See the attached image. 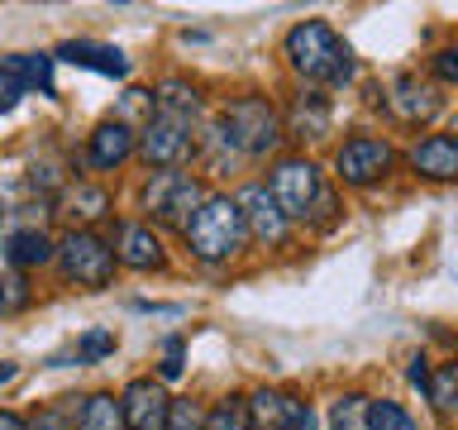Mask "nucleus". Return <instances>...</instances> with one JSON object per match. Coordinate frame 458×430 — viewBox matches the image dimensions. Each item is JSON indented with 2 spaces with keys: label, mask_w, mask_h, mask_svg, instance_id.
I'll use <instances>...</instances> for the list:
<instances>
[{
  "label": "nucleus",
  "mask_w": 458,
  "mask_h": 430,
  "mask_svg": "<svg viewBox=\"0 0 458 430\" xmlns=\"http://www.w3.org/2000/svg\"><path fill=\"white\" fill-rule=\"evenodd\" d=\"M186 249L200 263H229V258L243 254L249 244V229H243V211L234 196H206L196 206V215L186 220Z\"/></svg>",
  "instance_id": "obj_1"
},
{
  "label": "nucleus",
  "mask_w": 458,
  "mask_h": 430,
  "mask_svg": "<svg viewBox=\"0 0 458 430\" xmlns=\"http://www.w3.org/2000/svg\"><path fill=\"white\" fill-rule=\"evenodd\" d=\"M286 63H292L296 77L306 82H349L353 77V53L325 20H301L292 34H286Z\"/></svg>",
  "instance_id": "obj_2"
},
{
  "label": "nucleus",
  "mask_w": 458,
  "mask_h": 430,
  "mask_svg": "<svg viewBox=\"0 0 458 430\" xmlns=\"http://www.w3.org/2000/svg\"><path fill=\"white\" fill-rule=\"evenodd\" d=\"M53 263L63 268V278L72 287H86V292H100V287H110V278H114V249L96 235V229H67V235L57 239Z\"/></svg>",
  "instance_id": "obj_3"
},
{
  "label": "nucleus",
  "mask_w": 458,
  "mask_h": 430,
  "mask_svg": "<svg viewBox=\"0 0 458 430\" xmlns=\"http://www.w3.org/2000/svg\"><path fill=\"white\" fill-rule=\"evenodd\" d=\"M220 120L229 125V134H234L243 158H267L286 139L282 134V115H277V106H272L267 96H239Z\"/></svg>",
  "instance_id": "obj_4"
},
{
  "label": "nucleus",
  "mask_w": 458,
  "mask_h": 430,
  "mask_svg": "<svg viewBox=\"0 0 458 430\" xmlns=\"http://www.w3.org/2000/svg\"><path fill=\"white\" fill-rule=\"evenodd\" d=\"M206 201V186H200V177H191V172H153L148 186H143V211L153 215V220L163 225H177L186 229V220L196 215V206Z\"/></svg>",
  "instance_id": "obj_5"
},
{
  "label": "nucleus",
  "mask_w": 458,
  "mask_h": 430,
  "mask_svg": "<svg viewBox=\"0 0 458 430\" xmlns=\"http://www.w3.org/2000/svg\"><path fill=\"white\" fill-rule=\"evenodd\" d=\"M320 192H325V182H320V168L310 158H282L267 177V196L277 201V211L286 220H310Z\"/></svg>",
  "instance_id": "obj_6"
},
{
  "label": "nucleus",
  "mask_w": 458,
  "mask_h": 430,
  "mask_svg": "<svg viewBox=\"0 0 458 430\" xmlns=\"http://www.w3.org/2000/svg\"><path fill=\"white\" fill-rule=\"evenodd\" d=\"M392 168H396V149L382 134H353L335 153V172L344 186H377Z\"/></svg>",
  "instance_id": "obj_7"
},
{
  "label": "nucleus",
  "mask_w": 458,
  "mask_h": 430,
  "mask_svg": "<svg viewBox=\"0 0 458 430\" xmlns=\"http://www.w3.org/2000/svg\"><path fill=\"white\" fill-rule=\"evenodd\" d=\"M196 149V129L191 125H177V120H163V115H153L148 125H143V134H139V158L148 168L157 172H172L177 163H186Z\"/></svg>",
  "instance_id": "obj_8"
},
{
  "label": "nucleus",
  "mask_w": 458,
  "mask_h": 430,
  "mask_svg": "<svg viewBox=\"0 0 458 430\" xmlns=\"http://www.w3.org/2000/svg\"><path fill=\"white\" fill-rule=\"evenodd\" d=\"M120 411H124L129 430H167L172 397H167V387L157 378H134L120 392Z\"/></svg>",
  "instance_id": "obj_9"
},
{
  "label": "nucleus",
  "mask_w": 458,
  "mask_h": 430,
  "mask_svg": "<svg viewBox=\"0 0 458 430\" xmlns=\"http://www.w3.org/2000/svg\"><path fill=\"white\" fill-rule=\"evenodd\" d=\"M234 201H239V211H243V229H249V239L267 244V249L286 244V235H292V220L277 211V201L267 196V186H243Z\"/></svg>",
  "instance_id": "obj_10"
},
{
  "label": "nucleus",
  "mask_w": 458,
  "mask_h": 430,
  "mask_svg": "<svg viewBox=\"0 0 458 430\" xmlns=\"http://www.w3.org/2000/svg\"><path fill=\"white\" fill-rule=\"evenodd\" d=\"M110 249H114V263H124V268H134V272H153V268L167 263L163 239H157L153 225H143V220H124L120 229H114Z\"/></svg>",
  "instance_id": "obj_11"
},
{
  "label": "nucleus",
  "mask_w": 458,
  "mask_h": 430,
  "mask_svg": "<svg viewBox=\"0 0 458 430\" xmlns=\"http://www.w3.org/2000/svg\"><path fill=\"white\" fill-rule=\"evenodd\" d=\"M444 96L435 82H420V77H396L392 82V96H386V110L396 115L401 125H429L439 115Z\"/></svg>",
  "instance_id": "obj_12"
},
{
  "label": "nucleus",
  "mask_w": 458,
  "mask_h": 430,
  "mask_svg": "<svg viewBox=\"0 0 458 430\" xmlns=\"http://www.w3.org/2000/svg\"><path fill=\"white\" fill-rule=\"evenodd\" d=\"M139 149V134L129 125L120 120H106V125H96L91 129V139H86V163L100 168V172H114L120 163H129Z\"/></svg>",
  "instance_id": "obj_13"
},
{
  "label": "nucleus",
  "mask_w": 458,
  "mask_h": 430,
  "mask_svg": "<svg viewBox=\"0 0 458 430\" xmlns=\"http://www.w3.org/2000/svg\"><path fill=\"white\" fill-rule=\"evenodd\" d=\"M406 163H411L415 177H425V182H458V143L449 134H425L406 153Z\"/></svg>",
  "instance_id": "obj_14"
},
{
  "label": "nucleus",
  "mask_w": 458,
  "mask_h": 430,
  "mask_svg": "<svg viewBox=\"0 0 458 430\" xmlns=\"http://www.w3.org/2000/svg\"><path fill=\"white\" fill-rule=\"evenodd\" d=\"M53 63H72V67L100 72V77H129V57L120 48H110V43H91V39H67L53 53Z\"/></svg>",
  "instance_id": "obj_15"
},
{
  "label": "nucleus",
  "mask_w": 458,
  "mask_h": 430,
  "mask_svg": "<svg viewBox=\"0 0 458 430\" xmlns=\"http://www.w3.org/2000/svg\"><path fill=\"white\" fill-rule=\"evenodd\" d=\"M301 407H310V401H301L296 392H286V387H258L249 397V421L258 430H286L301 416Z\"/></svg>",
  "instance_id": "obj_16"
},
{
  "label": "nucleus",
  "mask_w": 458,
  "mask_h": 430,
  "mask_svg": "<svg viewBox=\"0 0 458 430\" xmlns=\"http://www.w3.org/2000/svg\"><path fill=\"white\" fill-rule=\"evenodd\" d=\"M63 215H67V220H77V229H91L96 220L114 215V201H110L106 186L77 182V186H67V196H63Z\"/></svg>",
  "instance_id": "obj_17"
},
{
  "label": "nucleus",
  "mask_w": 458,
  "mask_h": 430,
  "mask_svg": "<svg viewBox=\"0 0 458 430\" xmlns=\"http://www.w3.org/2000/svg\"><path fill=\"white\" fill-rule=\"evenodd\" d=\"M53 254H57V244L43 235V229H34V225L10 229V235H5V258H10L14 272H29V268L53 263Z\"/></svg>",
  "instance_id": "obj_18"
},
{
  "label": "nucleus",
  "mask_w": 458,
  "mask_h": 430,
  "mask_svg": "<svg viewBox=\"0 0 458 430\" xmlns=\"http://www.w3.org/2000/svg\"><path fill=\"white\" fill-rule=\"evenodd\" d=\"M153 115L196 129V120H200V96H196V86L182 82V77H167V82L153 91Z\"/></svg>",
  "instance_id": "obj_19"
},
{
  "label": "nucleus",
  "mask_w": 458,
  "mask_h": 430,
  "mask_svg": "<svg viewBox=\"0 0 458 430\" xmlns=\"http://www.w3.org/2000/svg\"><path fill=\"white\" fill-rule=\"evenodd\" d=\"M292 139H325L329 134V100L320 91H301L292 100V125L282 129Z\"/></svg>",
  "instance_id": "obj_20"
},
{
  "label": "nucleus",
  "mask_w": 458,
  "mask_h": 430,
  "mask_svg": "<svg viewBox=\"0 0 458 430\" xmlns=\"http://www.w3.org/2000/svg\"><path fill=\"white\" fill-rule=\"evenodd\" d=\"M77 430H129L124 411H120V397L114 392H91L77 411Z\"/></svg>",
  "instance_id": "obj_21"
},
{
  "label": "nucleus",
  "mask_w": 458,
  "mask_h": 430,
  "mask_svg": "<svg viewBox=\"0 0 458 430\" xmlns=\"http://www.w3.org/2000/svg\"><path fill=\"white\" fill-rule=\"evenodd\" d=\"M5 63H10L14 77L24 82V91H34V86H38L43 96L57 91V86H53V57L48 53H14V57H5Z\"/></svg>",
  "instance_id": "obj_22"
},
{
  "label": "nucleus",
  "mask_w": 458,
  "mask_h": 430,
  "mask_svg": "<svg viewBox=\"0 0 458 430\" xmlns=\"http://www.w3.org/2000/svg\"><path fill=\"white\" fill-rule=\"evenodd\" d=\"M425 397H429V407L444 411V416L458 411V358H454V364H439L435 373H429Z\"/></svg>",
  "instance_id": "obj_23"
},
{
  "label": "nucleus",
  "mask_w": 458,
  "mask_h": 430,
  "mask_svg": "<svg viewBox=\"0 0 458 430\" xmlns=\"http://www.w3.org/2000/svg\"><path fill=\"white\" fill-rule=\"evenodd\" d=\"M206 430H253L249 421V397H220L206 416Z\"/></svg>",
  "instance_id": "obj_24"
},
{
  "label": "nucleus",
  "mask_w": 458,
  "mask_h": 430,
  "mask_svg": "<svg viewBox=\"0 0 458 430\" xmlns=\"http://www.w3.org/2000/svg\"><path fill=\"white\" fill-rule=\"evenodd\" d=\"M329 430H368V397L363 392H344L329 407Z\"/></svg>",
  "instance_id": "obj_25"
},
{
  "label": "nucleus",
  "mask_w": 458,
  "mask_h": 430,
  "mask_svg": "<svg viewBox=\"0 0 458 430\" xmlns=\"http://www.w3.org/2000/svg\"><path fill=\"white\" fill-rule=\"evenodd\" d=\"M368 430H415V416L392 397H368Z\"/></svg>",
  "instance_id": "obj_26"
},
{
  "label": "nucleus",
  "mask_w": 458,
  "mask_h": 430,
  "mask_svg": "<svg viewBox=\"0 0 458 430\" xmlns=\"http://www.w3.org/2000/svg\"><path fill=\"white\" fill-rule=\"evenodd\" d=\"M200 149H206V163H210V168H225V163H234V158H243L225 120H215L206 134H200Z\"/></svg>",
  "instance_id": "obj_27"
},
{
  "label": "nucleus",
  "mask_w": 458,
  "mask_h": 430,
  "mask_svg": "<svg viewBox=\"0 0 458 430\" xmlns=\"http://www.w3.org/2000/svg\"><path fill=\"white\" fill-rule=\"evenodd\" d=\"M29 301H34V287H29V278H24V272H5V278H0V315L24 311Z\"/></svg>",
  "instance_id": "obj_28"
},
{
  "label": "nucleus",
  "mask_w": 458,
  "mask_h": 430,
  "mask_svg": "<svg viewBox=\"0 0 458 430\" xmlns=\"http://www.w3.org/2000/svg\"><path fill=\"white\" fill-rule=\"evenodd\" d=\"M139 115H143V125L153 120V91H143V86H129L124 100H120V115H114V120L129 125V120H139ZM129 129H134V125H129Z\"/></svg>",
  "instance_id": "obj_29"
},
{
  "label": "nucleus",
  "mask_w": 458,
  "mask_h": 430,
  "mask_svg": "<svg viewBox=\"0 0 458 430\" xmlns=\"http://www.w3.org/2000/svg\"><path fill=\"white\" fill-rule=\"evenodd\" d=\"M106 354H114V335L110 330H86L77 340V364H100Z\"/></svg>",
  "instance_id": "obj_30"
},
{
  "label": "nucleus",
  "mask_w": 458,
  "mask_h": 430,
  "mask_svg": "<svg viewBox=\"0 0 458 430\" xmlns=\"http://www.w3.org/2000/svg\"><path fill=\"white\" fill-rule=\"evenodd\" d=\"M24 430H77V426H72V407H38V416L24 421Z\"/></svg>",
  "instance_id": "obj_31"
},
{
  "label": "nucleus",
  "mask_w": 458,
  "mask_h": 430,
  "mask_svg": "<svg viewBox=\"0 0 458 430\" xmlns=\"http://www.w3.org/2000/svg\"><path fill=\"white\" fill-rule=\"evenodd\" d=\"M182 358H186V344L172 335V340L163 344V368H157V383H177V378H182Z\"/></svg>",
  "instance_id": "obj_32"
},
{
  "label": "nucleus",
  "mask_w": 458,
  "mask_h": 430,
  "mask_svg": "<svg viewBox=\"0 0 458 430\" xmlns=\"http://www.w3.org/2000/svg\"><path fill=\"white\" fill-rule=\"evenodd\" d=\"M20 96H29L24 82L10 72V63H0V115H10L14 106H20Z\"/></svg>",
  "instance_id": "obj_33"
},
{
  "label": "nucleus",
  "mask_w": 458,
  "mask_h": 430,
  "mask_svg": "<svg viewBox=\"0 0 458 430\" xmlns=\"http://www.w3.org/2000/svg\"><path fill=\"white\" fill-rule=\"evenodd\" d=\"M167 430H206V416H200L191 401H172L167 411Z\"/></svg>",
  "instance_id": "obj_34"
},
{
  "label": "nucleus",
  "mask_w": 458,
  "mask_h": 430,
  "mask_svg": "<svg viewBox=\"0 0 458 430\" xmlns=\"http://www.w3.org/2000/svg\"><path fill=\"white\" fill-rule=\"evenodd\" d=\"M435 77L458 86V43H449V48H439V53H435Z\"/></svg>",
  "instance_id": "obj_35"
},
{
  "label": "nucleus",
  "mask_w": 458,
  "mask_h": 430,
  "mask_svg": "<svg viewBox=\"0 0 458 430\" xmlns=\"http://www.w3.org/2000/svg\"><path fill=\"white\" fill-rule=\"evenodd\" d=\"M429 373H435V368H429V358L415 354L411 368H406V378H411V387H420V392H425V387H429Z\"/></svg>",
  "instance_id": "obj_36"
},
{
  "label": "nucleus",
  "mask_w": 458,
  "mask_h": 430,
  "mask_svg": "<svg viewBox=\"0 0 458 430\" xmlns=\"http://www.w3.org/2000/svg\"><path fill=\"white\" fill-rule=\"evenodd\" d=\"M286 430H320V421H315V411H310V407H301V416H296V421L286 426Z\"/></svg>",
  "instance_id": "obj_37"
},
{
  "label": "nucleus",
  "mask_w": 458,
  "mask_h": 430,
  "mask_svg": "<svg viewBox=\"0 0 458 430\" xmlns=\"http://www.w3.org/2000/svg\"><path fill=\"white\" fill-rule=\"evenodd\" d=\"M0 430H24V421L14 411H0Z\"/></svg>",
  "instance_id": "obj_38"
},
{
  "label": "nucleus",
  "mask_w": 458,
  "mask_h": 430,
  "mask_svg": "<svg viewBox=\"0 0 458 430\" xmlns=\"http://www.w3.org/2000/svg\"><path fill=\"white\" fill-rule=\"evenodd\" d=\"M14 373H20V364H0V383H14Z\"/></svg>",
  "instance_id": "obj_39"
},
{
  "label": "nucleus",
  "mask_w": 458,
  "mask_h": 430,
  "mask_svg": "<svg viewBox=\"0 0 458 430\" xmlns=\"http://www.w3.org/2000/svg\"><path fill=\"white\" fill-rule=\"evenodd\" d=\"M449 139H454V143H458V115H454V129H449Z\"/></svg>",
  "instance_id": "obj_40"
},
{
  "label": "nucleus",
  "mask_w": 458,
  "mask_h": 430,
  "mask_svg": "<svg viewBox=\"0 0 458 430\" xmlns=\"http://www.w3.org/2000/svg\"><path fill=\"white\" fill-rule=\"evenodd\" d=\"M0 220H5V211H0Z\"/></svg>",
  "instance_id": "obj_41"
}]
</instances>
